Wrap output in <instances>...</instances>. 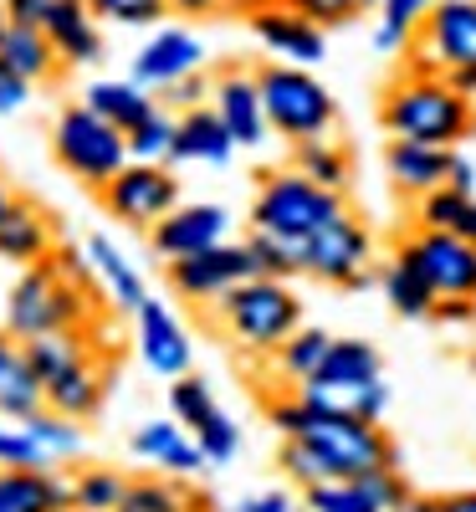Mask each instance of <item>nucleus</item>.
Returning a JSON list of instances; mask_svg holds the SVG:
<instances>
[{
  "instance_id": "obj_30",
  "label": "nucleus",
  "mask_w": 476,
  "mask_h": 512,
  "mask_svg": "<svg viewBox=\"0 0 476 512\" xmlns=\"http://www.w3.org/2000/svg\"><path fill=\"white\" fill-rule=\"evenodd\" d=\"M415 221L425 231H451L461 241L476 246V195H461V190H436V195H425L415 200Z\"/></svg>"
},
{
  "instance_id": "obj_20",
  "label": "nucleus",
  "mask_w": 476,
  "mask_h": 512,
  "mask_svg": "<svg viewBox=\"0 0 476 512\" xmlns=\"http://www.w3.org/2000/svg\"><path fill=\"white\" fill-rule=\"evenodd\" d=\"M231 154H236V139H231V128L221 123V113H215V108L180 113L175 154H169V164H226Z\"/></svg>"
},
{
  "instance_id": "obj_16",
  "label": "nucleus",
  "mask_w": 476,
  "mask_h": 512,
  "mask_svg": "<svg viewBox=\"0 0 476 512\" xmlns=\"http://www.w3.org/2000/svg\"><path fill=\"white\" fill-rule=\"evenodd\" d=\"M200 62H205V47H200L195 31L159 26L144 47L134 52V82H144L149 93H164V88H175L180 77L200 72Z\"/></svg>"
},
{
  "instance_id": "obj_3",
  "label": "nucleus",
  "mask_w": 476,
  "mask_h": 512,
  "mask_svg": "<svg viewBox=\"0 0 476 512\" xmlns=\"http://www.w3.org/2000/svg\"><path fill=\"white\" fill-rule=\"evenodd\" d=\"M210 313L221 318V328L246 354H277L302 328V303L282 277H251V282L231 287L226 297H215Z\"/></svg>"
},
{
  "instance_id": "obj_6",
  "label": "nucleus",
  "mask_w": 476,
  "mask_h": 512,
  "mask_svg": "<svg viewBox=\"0 0 476 512\" xmlns=\"http://www.w3.org/2000/svg\"><path fill=\"white\" fill-rule=\"evenodd\" d=\"M52 159L77 185L103 190L128 164V134L113 128L103 113H93L88 103H67L57 113V123H52Z\"/></svg>"
},
{
  "instance_id": "obj_43",
  "label": "nucleus",
  "mask_w": 476,
  "mask_h": 512,
  "mask_svg": "<svg viewBox=\"0 0 476 512\" xmlns=\"http://www.w3.org/2000/svg\"><path fill=\"white\" fill-rule=\"evenodd\" d=\"M0 466H16V472H52L57 456L52 451H41L31 436H26V425H0Z\"/></svg>"
},
{
  "instance_id": "obj_18",
  "label": "nucleus",
  "mask_w": 476,
  "mask_h": 512,
  "mask_svg": "<svg viewBox=\"0 0 476 512\" xmlns=\"http://www.w3.org/2000/svg\"><path fill=\"white\" fill-rule=\"evenodd\" d=\"M190 354H195V349H190L180 318L149 297V303L139 308V359H144L159 379H185V374H190Z\"/></svg>"
},
{
  "instance_id": "obj_36",
  "label": "nucleus",
  "mask_w": 476,
  "mask_h": 512,
  "mask_svg": "<svg viewBox=\"0 0 476 512\" xmlns=\"http://www.w3.org/2000/svg\"><path fill=\"white\" fill-rule=\"evenodd\" d=\"M175 128H180V113L169 108H154L134 134H128V159L139 164H164L169 154H175Z\"/></svg>"
},
{
  "instance_id": "obj_46",
  "label": "nucleus",
  "mask_w": 476,
  "mask_h": 512,
  "mask_svg": "<svg viewBox=\"0 0 476 512\" xmlns=\"http://www.w3.org/2000/svg\"><path fill=\"white\" fill-rule=\"evenodd\" d=\"M88 6H93V16L118 21V26H154L169 0H88Z\"/></svg>"
},
{
  "instance_id": "obj_10",
  "label": "nucleus",
  "mask_w": 476,
  "mask_h": 512,
  "mask_svg": "<svg viewBox=\"0 0 476 512\" xmlns=\"http://www.w3.org/2000/svg\"><path fill=\"white\" fill-rule=\"evenodd\" d=\"M103 210L113 221L123 226H139V231H154L169 210L180 205V180L169 175L164 164H139V159H128L118 175L98 190Z\"/></svg>"
},
{
  "instance_id": "obj_62",
  "label": "nucleus",
  "mask_w": 476,
  "mask_h": 512,
  "mask_svg": "<svg viewBox=\"0 0 476 512\" xmlns=\"http://www.w3.org/2000/svg\"><path fill=\"white\" fill-rule=\"evenodd\" d=\"M67 512H82V507H67Z\"/></svg>"
},
{
  "instance_id": "obj_33",
  "label": "nucleus",
  "mask_w": 476,
  "mask_h": 512,
  "mask_svg": "<svg viewBox=\"0 0 476 512\" xmlns=\"http://www.w3.org/2000/svg\"><path fill=\"white\" fill-rule=\"evenodd\" d=\"M430 6H436V0H384L379 26H374V47L379 52H405L420 31V21L430 16Z\"/></svg>"
},
{
  "instance_id": "obj_60",
  "label": "nucleus",
  "mask_w": 476,
  "mask_h": 512,
  "mask_svg": "<svg viewBox=\"0 0 476 512\" xmlns=\"http://www.w3.org/2000/svg\"><path fill=\"white\" fill-rule=\"evenodd\" d=\"M11 205H16V195H11V185H6V180H0V221L11 216Z\"/></svg>"
},
{
  "instance_id": "obj_11",
  "label": "nucleus",
  "mask_w": 476,
  "mask_h": 512,
  "mask_svg": "<svg viewBox=\"0 0 476 512\" xmlns=\"http://www.w3.org/2000/svg\"><path fill=\"white\" fill-rule=\"evenodd\" d=\"M169 287H175L180 297H190V303H215V297H226L231 287L262 277V262H256L251 241H221L210 251H195V256H180V262H169Z\"/></svg>"
},
{
  "instance_id": "obj_41",
  "label": "nucleus",
  "mask_w": 476,
  "mask_h": 512,
  "mask_svg": "<svg viewBox=\"0 0 476 512\" xmlns=\"http://www.w3.org/2000/svg\"><path fill=\"white\" fill-rule=\"evenodd\" d=\"M302 246L308 241H292V236H267V231H251V251L262 262V277H292L302 272Z\"/></svg>"
},
{
  "instance_id": "obj_9",
  "label": "nucleus",
  "mask_w": 476,
  "mask_h": 512,
  "mask_svg": "<svg viewBox=\"0 0 476 512\" xmlns=\"http://www.w3.org/2000/svg\"><path fill=\"white\" fill-rule=\"evenodd\" d=\"M302 272L328 287H369L374 282V236L359 216H338L302 246Z\"/></svg>"
},
{
  "instance_id": "obj_15",
  "label": "nucleus",
  "mask_w": 476,
  "mask_h": 512,
  "mask_svg": "<svg viewBox=\"0 0 476 512\" xmlns=\"http://www.w3.org/2000/svg\"><path fill=\"white\" fill-rule=\"evenodd\" d=\"M251 31H256V41H262L267 52H277V62L318 67L328 57V31L318 21H308L302 11H292L287 0H277V6H267V11H256L251 16Z\"/></svg>"
},
{
  "instance_id": "obj_42",
  "label": "nucleus",
  "mask_w": 476,
  "mask_h": 512,
  "mask_svg": "<svg viewBox=\"0 0 476 512\" xmlns=\"http://www.w3.org/2000/svg\"><path fill=\"white\" fill-rule=\"evenodd\" d=\"M302 507L308 512H374L364 482H318L302 492Z\"/></svg>"
},
{
  "instance_id": "obj_47",
  "label": "nucleus",
  "mask_w": 476,
  "mask_h": 512,
  "mask_svg": "<svg viewBox=\"0 0 476 512\" xmlns=\"http://www.w3.org/2000/svg\"><path fill=\"white\" fill-rule=\"evenodd\" d=\"M282 472H287V482H292L297 492H308V487L328 482L323 466H318V456L302 446V441H282Z\"/></svg>"
},
{
  "instance_id": "obj_26",
  "label": "nucleus",
  "mask_w": 476,
  "mask_h": 512,
  "mask_svg": "<svg viewBox=\"0 0 476 512\" xmlns=\"http://www.w3.org/2000/svg\"><path fill=\"white\" fill-rule=\"evenodd\" d=\"M82 103H88L93 113H103L113 128H123V134H134V128L159 108L154 103V93L144 88V82H134V77H103V82H93L88 93H82Z\"/></svg>"
},
{
  "instance_id": "obj_21",
  "label": "nucleus",
  "mask_w": 476,
  "mask_h": 512,
  "mask_svg": "<svg viewBox=\"0 0 476 512\" xmlns=\"http://www.w3.org/2000/svg\"><path fill=\"white\" fill-rule=\"evenodd\" d=\"M57 246H52V221L47 210H36L31 200H16L11 216L0 221V262H16V267H36L47 262Z\"/></svg>"
},
{
  "instance_id": "obj_57",
  "label": "nucleus",
  "mask_w": 476,
  "mask_h": 512,
  "mask_svg": "<svg viewBox=\"0 0 476 512\" xmlns=\"http://www.w3.org/2000/svg\"><path fill=\"white\" fill-rule=\"evenodd\" d=\"M231 11H241V16H256V11H267V6H277V0H226Z\"/></svg>"
},
{
  "instance_id": "obj_51",
  "label": "nucleus",
  "mask_w": 476,
  "mask_h": 512,
  "mask_svg": "<svg viewBox=\"0 0 476 512\" xmlns=\"http://www.w3.org/2000/svg\"><path fill=\"white\" fill-rule=\"evenodd\" d=\"M302 502L292 492H256V497H241L236 512H297Z\"/></svg>"
},
{
  "instance_id": "obj_55",
  "label": "nucleus",
  "mask_w": 476,
  "mask_h": 512,
  "mask_svg": "<svg viewBox=\"0 0 476 512\" xmlns=\"http://www.w3.org/2000/svg\"><path fill=\"white\" fill-rule=\"evenodd\" d=\"M221 6H226V0H169V11H180V16H210Z\"/></svg>"
},
{
  "instance_id": "obj_61",
  "label": "nucleus",
  "mask_w": 476,
  "mask_h": 512,
  "mask_svg": "<svg viewBox=\"0 0 476 512\" xmlns=\"http://www.w3.org/2000/svg\"><path fill=\"white\" fill-rule=\"evenodd\" d=\"M6 26H11V11H6V0H0V36H6Z\"/></svg>"
},
{
  "instance_id": "obj_44",
  "label": "nucleus",
  "mask_w": 476,
  "mask_h": 512,
  "mask_svg": "<svg viewBox=\"0 0 476 512\" xmlns=\"http://www.w3.org/2000/svg\"><path fill=\"white\" fill-rule=\"evenodd\" d=\"M169 410H175V420L185 425V431H195V425H200V420L215 410L210 384H205V379H195V374L175 379V390H169Z\"/></svg>"
},
{
  "instance_id": "obj_17",
  "label": "nucleus",
  "mask_w": 476,
  "mask_h": 512,
  "mask_svg": "<svg viewBox=\"0 0 476 512\" xmlns=\"http://www.w3.org/2000/svg\"><path fill=\"white\" fill-rule=\"evenodd\" d=\"M451 164H456V149H441V144H415V139H389L384 149V169H389V185L410 200H425L451 185Z\"/></svg>"
},
{
  "instance_id": "obj_56",
  "label": "nucleus",
  "mask_w": 476,
  "mask_h": 512,
  "mask_svg": "<svg viewBox=\"0 0 476 512\" xmlns=\"http://www.w3.org/2000/svg\"><path fill=\"white\" fill-rule=\"evenodd\" d=\"M436 512H476V492H451V497H436Z\"/></svg>"
},
{
  "instance_id": "obj_25",
  "label": "nucleus",
  "mask_w": 476,
  "mask_h": 512,
  "mask_svg": "<svg viewBox=\"0 0 476 512\" xmlns=\"http://www.w3.org/2000/svg\"><path fill=\"white\" fill-rule=\"evenodd\" d=\"M67 507H72V482L52 472L0 466V512H67Z\"/></svg>"
},
{
  "instance_id": "obj_5",
  "label": "nucleus",
  "mask_w": 476,
  "mask_h": 512,
  "mask_svg": "<svg viewBox=\"0 0 476 512\" xmlns=\"http://www.w3.org/2000/svg\"><path fill=\"white\" fill-rule=\"evenodd\" d=\"M93 318L88 292L52 272V262H36L21 272V282L6 297V333L11 338H47V333H77Z\"/></svg>"
},
{
  "instance_id": "obj_39",
  "label": "nucleus",
  "mask_w": 476,
  "mask_h": 512,
  "mask_svg": "<svg viewBox=\"0 0 476 512\" xmlns=\"http://www.w3.org/2000/svg\"><path fill=\"white\" fill-rule=\"evenodd\" d=\"M195 446H200V456H205V466H221V461H231L236 451H241V431H236V420L215 405L200 425H195Z\"/></svg>"
},
{
  "instance_id": "obj_59",
  "label": "nucleus",
  "mask_w": 476,
  "mask_h": 512,
  "mask_svg": "<svg viewBox=\"0 0 476 512\" xmlns=\"http://www.w3.org/2000/svg\"><path fill=\"white\" fill-rule=\"evenodd\" d=\"M400 512H436V497H410Z\"/></svg>"
},
{
  "instance_id": "obj_2",
  "label": "nucleus",
  "mask_w": 476,
  "mask_h": 512,
  "mask_svg": "<svg viewBox=\"0 0 476 512\" xmlns=\"http://www.w3.org/2000/svg\"><path fill=\"white\" fill-rule=\"evenodd\" d=\"M379 123L395 139L456 149L461 139L476 134V103L441 72H405V77H395L384 88Z\"/></svg>"
},
{
  "instance_id": "obj_29",
  "label": "nucleus",
  "mask_w": 476,
  "mask_h": 512,
  "mask_svg": "<svg viewBox=\"0 0 476 512\" xmlns=\"http://www.w3.org/2000/svg\"><path fill=\"white\" fill-rule=\"evenodd\" d=\"M292 169L297 175H308L313 185H323V190H349V175H354V164H349V149L343 144H333L328 134L323 139H302V144H292Z\"/></svg>"
},
{
  "instance_id": "obj_35",
  "label": "nucleus",
  "mask_w": 476,
  "mask_h": 512,
  "mask_svg": "<svg viewBox=\"0 0 476 512\" xmlns=\"http://www.w3.org/2000/svg\"><path fill=\"white\" fill-rule=\"evenodd\" d=\"M41 405H47V384H41V379H36V369L16 354V359H11V369H6V379H0V415L26 420V415H36Z\"/></svg>"
},
{
  "instance_id": "obj_23",
  "label": "nucleus",
  "mask_w": 476,
  "mask_h": 512,
  "mask_svg": "<svg viewBox=\"0 0 476 512\" xmlns=\"http://www.w3.org/2000/svg\"><path fill=\"white\" fill-rule=\"evenodd\" d=\"M88 262H93L98 287L108 292V303H113V308H123V313H139V308L149 303V287H144L139 267L128 262V256H123V251H118L108 236H88Z\"/></svg>"
},
{
  "instance_id": "obj_31",
  "label": "nucleus",
  "mask_w": 476,
  "mask_h": 512,
  "mask_svg": "<svg viewBox=\"0 0 476 512\" xmlns=\"http://www.w3.org/2000/svg\"><path fill=\"white\" fill-rule=\"evenodd\" d=\"M379 287H384V297H389V308H395L400 318H430L436 313V287H430L405 256H395V262H389L384 272H379Z\"/></svg>"
},
{
  "instance_id": "obj_8",
  "label": "nucleus",
  "mask_w": 476,
  "mask_h": 512,
  "mask_svg": "<svg viewBox=\"0 0 476 512\" xmlns=\"http://www.w3.org/2000/svg\"><path fill=\"white\" fill-rule=\"evenodd\" d=\"M405 72L476 77V0H436L410 41Z\"/></svg>"
},
{
  "instance_id": "obj_58",
  "label": "nucleus",
  "mask_w": 476,
  "mask_h": 512,
  "mask_svg": "<svg viewBox=\"0 0 476 512\" xmlns=\"http://www.w3.org/2000/svg\"><path fill=\"white\" fill-rule=\"evenodd\" d=\"M21 349L11 344V338H0V379H6V369H11V359H16Z\"/></svg>"
},
{
  "instance_id": "obj_53",
  "label": "nucleus",
  "mask_w": 476,
  "mask_h": 512,
  "mask_svg": "<svg viewBox=\"0 0 476 512\" xmlns=\"http://www.w3.org/2000/svg\"><path fill=\"white\" fill-rule=\"evenodd\" d=\"M47 6H52V0H6V11H11L16 26H41V21H47Z\"/></svg>"
},
{
  "instance_id": "obj_32",
  "label": "nucleus",
  "mask_w": 476,
  "mask_h": 512,
  "mask_svg": "<svg viewBox=\"0 0 476 512\" xmlns=\"http://www.w3.org/2000/svg\"><path fill=\"white\" fill-rule=\"evenodd\" d=\"M328 349H333V333H323V328H297V333L287 338V344H282L272 359H277V374L297 390V384H308V379L323 369Z\"/></svg>"
},
{
  "instance_id": "obj_22",
  "label": "nucleus",
  "mask_w": 476,
  "mask_h": 512,
  "mask_svg": "<svg viewBox=\"0 0 476 512\" xmlns=\"http://www.w3.org/2000/svg\"><path fill=\"white\" fill-rule=\"evenodd\" d=\"M134 451H139L149 466L169 472V477H190V472H200V466H205L195 436L185 431L180 420H149L144 431L134 436Z\"/></svg>"
},
{
  "instance_id": "obj_1",
  "label": "nucleus",
  "mask_w": 476,
  "mask_h": 512,
  "mask_svg": "<svg viewBox=\"0 0 476 512\" xmlns=\"http://www.w3.org/2000/svg\"><path fill=\"white\" fill-rule=\"evenodd\" d=\"M267 420L282 431V441H302L328 482H359L369 472H389L400 466L395 456V441L384 436V425H369V420H349V415H328L318 405H308L297 390L272 400L267 405Z\"/></svg>"
},
{
  "instance_id": "obj_34",
  "label": "nucleus",
  "mask_w": 476,
  "mask_h": 512,
  "mask_svg": "<svg viewBox=\"0 0 476 512\" xmlns=\"http://www.w3.org/2000/svg\"><path fill=\"white\" fill-rule=\"evenodd\" d=\"M21 359L36 369L41 384H47V379H57L62 369H72L77 359H88V344H82L77 333H47V338H26Z\"/></svg>"
},
{
  "instance_id": "obj_28",
  "label": "nucleus",
  "mask_w": 476,
  "mask_h": 512,
  "mask_svg": "<svg viewBox=\"0 0 476 512\" xmlns=\"http://www.w3.org/2000/svg\"><path fill=\"white\" fill-rule=\"evenodd\" d=\"M0 62H6L16 77H26V82H47L62 67V57L47 41V31H41V26H16V21L6 26V36H0Z\"/></svg>"
},
{
  "instance_id": "obj_49",
  "label": "nucleus",
  "mask_w": 476,
  "mask_h": 512,
  "mask_svg": "<svg viewBox=\"0 0 476 512\" xmlns=\"http://www.w3.org/2000/svg\"><path fill=\"white\" fill-rule=\"evenodd\" d=\"M215 98V82H205L200 72L180 77L175 88H164V108H175V113H195V108H210Z\"/></svg>"
},
{
  "instance_id": "obj_7",
  "label": "nucleus",
  "mask_w": 476,
  "mask_h": 512,
  "mask_svg": "<svg viewBox=\"0 0 476 512\" xmlns=\"http://www.w3.org/2000/svg\"><path fill=\"white\" fill-rule=\"evenodd\" d=\"M262 82V103H267V123L272 134H282L287 144H302V139H323L333 118H338V103L323 82L308 72V67H292V62H267L256 72Z\"/></svg>"
},
{
  "instance_id": "obj_13",
  "label": "nucleus",
  "mask_w": 476,
  "mask_h": 512,
  "mask_svg": "<svg viewBox=\"0 0 476 512\" xmlns=\"http://www.w3.org/2000/svg\"><path fill=\"white\" fill-rule=\"evenodd\" d=\"M231 231V210L226 205H175L169 216L149 231V246L154 256L169 267V262H180V256H195V251H210V246H221Z\"/></svg>"
},
{
  "instance_id": "obj_27",
  "label": "nucleus",
  "mask_w": 476,
  "mask_h": 512,
  "mask_svg": "<svg viewBox=\"0 0 476 512\" xmlns=\"http://www.w3.org/2000/svg\"><path fill=\"white\" fill-rule=\"evenodd\" d=\"M103 405V369L88 359H77L72 369H62L57 379H47V410L62 420H88Z\"/></svg>"
},
{
  "instance_id": "obj_52",
  "label": "nucleus",
  "mask_w": 476,
  "mask_h": 512,
  "mask_svg": "<svg viewBox=\"0 0 476 512\" xmlns=\"http://www.w3.org/2000/svg\"><path fill=\"white\" fill-rule=\"evenodd\" d=\"M430 318H436V323H471L476 318V297H441Z\"/></svg>"
},
{
  "instance_id": "obj_19",
  "label": "nucleus",
  "mask_w": 476,
  "mask_h": 512,
  "mask_svg": "<svg viewBox=\"0 0 476 512\" xmlns=\"http://www.w3.org/2000/svg\"><path fill=\"white\" fill-rule=\"evenodd\" d=\"M41 31H47V41L57 47V57H62L67 67H82V62H98V57H103L98 16H93L88 0H52Z\"/></svg>"
},
{
  "instance_id": "obj_12",
  "label": "nucleus",
  "mask_w": 476,
  "mask_h": 512,
  "mask_svg": "<svg viewBox=\"0 0 476 512\" xmlns=\"http://www.w3.org/2000/svg\"><path fill=\"white\" fill-rule=\"evenodd\" d=\"M395 256H405V262L436 287V297H476V246L471 241H461V236H451V231H425V226H415L405 241H400V251Z\"/></svg>"
},
{
  "instance_id": "obj_38",
  "label": "nucleus",
  "mask_w": 476,
  "mask_h": 512,
  "mask_svg": "<svg viewBox=\"0 0 476 512\" xmlns=\"http://www.w3.org/2000/svg\"><path fill=\"white\" fill-rule=\"evenodd\" d=\"M21 425H26V436H31L41 451H52L57 461L82 451V425H77V420H62V415H52V410H36V415H26Z\"/></svg>"
},
{
  "instance_id": "obj_50",
  "label": "nucleus",
  "mask_w": 476,
  "mask_h": 512,
  "mask_svg": "<svg viewBox=\"0 0 476 512\" xmlns=\"http://www.w3.org/2000/svg\"><path fill=\"white\" fill-rule=\"evenodd\" d=\"M26 98H31V82H26V77H16L6 62H0V113H16Z\"/></svg>"
},
{
  "instance_id": "obj_37",
  "label": "nucleus",
  "mask_w": 476,
  "mask_h": 512,
  "mask_svg": "<svg viewBox=\"0 0 476 512\" xmlns=\"http://www.w3.org/2000/svg\"><path fill=\"white\" fill-rule=\"evenodd\" d=\"M123 492H128V482L118 472L93 466V472H82L72 482V507H82V512H123Z\"/></svg>"
},
{
  "instance_id": "obj_40",
  "label": "nucleus",
  "mask_w": 476,
  "mask_h": 512,
  "mask_svg": "<svg viewBox=\"0 0 476 512\" xmlns=\"http://www.w3.org/2000/svg\"><path fill=\"white\" fill-rule=\"evenodd\" d=\"M123 512H190V497L164 477H139L123 492Z\"/></svg>"
},
{
  "instance_id": "obj_45",
  "label": "nucleus",
  "mask_w": 476,
  "mask_h": 512,
  "mask_svg": "<svg viewBox=\"0 0 476 512\" xmlns=\"http://www.w3.org/2000/svg\"><path fill=\"white\" fill-rule=\"evenodd\" d=\"M292 11H302L308 21H318L323 31L328 26H343V21H354V16H364V11H374V6H384V0H287Z\"/></svg>"
},
{
  "instance_id": "obj_4",
  "label": "nucleus",
  "mask_w": 476,
  "mask_h": 512,
  "mask_svg": "<svg viewBox=\"0 0 476 512\" xmlns=\"http://www.w3.org/2000/svg\"><path fill=\"white\" fill-rule=\"evenodd\" d=\"M349 216L338 190H323L313 185L308 175L297 169H272L256 185V200H251V231H267V236H292V241H308L318 236L328 221Z\"/></svg>"
},
{
  "instance_id": "obj_24",
  "label": "nucleus",
  "mask_w": 476,
  "mask_h": 512,
  "mask_svg": "<svg viewBox=\"0 0 476 512\" xmlns=\"http://www.w3.org/2000/svg\"><path fill=\"white\" fill-rule=\"evenodd\" d=\"M379 379H384V364H379L374 344H364V338H333L323 369L308 384H323V390H364V384H379Z\"/></svg>"
},
{
  "instance_id": "obj_48",
  "label": "nucleus",
  "mask_w": 476,
  "mask_h": 512,
  "mask_svg": "<svg viewBox=\"0 0 476 512\" xmlns=\"http://www.w3.org/2000/svg\"><path fill=\"white\" fill-rule=\"evenodd\" d=\"M47 262H52L57 277H67V282L82 287V292H93V287H98V272H93V262H88V246H57Z\"/></svg>"
},
{
  "instance_id": "obj_14",
  "label": "nucleus",
  "mask_w": 476,
  "mask_h": 512,
  "mask_svg": "<svg viewBox=\"0 0 476 512\" xmlns=\"http://www.w3.org/2000/svg\"><path fill=\"white\" fill-rule=\"evenodd\" d=\"M210 108L221 113V123L231 128L236 149H262L272 139V123H267V103H262V82H256V72L226 67L221 77H215Z\"/></svg>"
},
{
  "instance_id": "obj_54",
  "label": "nucleus",
  "mask_w": 476,
  "mask_h": 512,
  "mask_svg": "<svg viewBox=\"0 0 476 512\" xmlns=\"http://www.w3.org/2000/svg\"><path fill=\"white\" fill-rule=\"evenodd\" d=\"M451 190H461V195H471V190H476V164H471V159H461V154H456V164H451Z\"/></svg>"
}]
</instances>
